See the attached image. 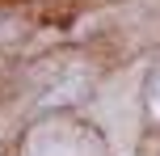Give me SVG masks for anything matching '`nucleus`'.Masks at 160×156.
I'll return each mask as SVG.
<instances>
[{
	"label": "nucleus",
	"instance_id": "1",
	"mask_svg": "<svg viewBox=\"0 0 160 156\" xmlns=\"http://www.w3.org/2000/svg\"><path fill=\"white\" fill-rule=\"evenodd\" d=\"M80 93H84V80H80V76H72V80H63V84H55V89H47L42 106H68V101L80 97Z\"/></svg>",
	"mask_w": 160,
	"mask_h": 156
},
{
	"label": "nucleus",
	"instance_id": "2",
	"mask_svg": "<svg viewBox=\"0 0 160 156\" xmlns=\"http://www.w3.org/2000/svg\"><path fill=\"white\" fill-rule=\"evenodd\" d=\"M148 110H152V114L160 118V76L152 80V89H148Z\"/></svg>",
	"mask_w": 160,
	"mask_h": 156
}]
</instances>
